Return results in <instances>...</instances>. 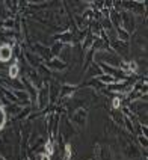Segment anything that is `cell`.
<instances>
[{"instance_id": "cell-5", "label": "cell", "mask_w": 148, "mask_h": 160, "mask_svg": "<svg viewBox=\"0 0 148 160\" xmlns=\"http://www.w3.org/2000/svg\"><path fill=\"white\" fill-rule=\"evenodd\" d=\"M119 104H121V100L119 98H115L113 100V107H119Z\"/></svg>"}, {"instance_id": "cell-6", "label": "cell", "mask_w": 148, "mask_h": 160, "mask_svg": "<svg viewBox=\"0 0 148 160\" xmlns=\"http://www.w3.org/2000/svg\"><path fill=\"white\" fill-rule=\"evenodd\" d=\"M41 160H50V156H47V154H44V156L41 157Z\"/></svg>"}, {"instance_id": "cell-3", "label": "cell", "mask_w": 148, "mask_h": 160, "mask_svg": "<svg viewBox=\"0 0 148 160\" xmlns=\"http://www.w3.org/2000/svg\"><path fill=\"white\" fill-rule=\"evenodd\" d=\"M9 74H11V77H17V74H18V65H12L11 67V70H9Z\"/></svg>"}, {"instance_id": "cell-1", "label": "cell", "mask_w": 148, "mask_h": 160, "mask_svg": "<svg viewBox=\"0 0 148 160\" xmlns=\"http://www.w3.org/2000/svg\"><path fill=\"white\" fill-rule=\"evenodd\" d=\"M11 54H12V51H11V47L8 44H3L0 47V61L2 62H8L11 59Z\"/></svg>"}, {"instance_id": "cell-4", "label": "cell", "mask_w": 148, "mask_h": 160, "mask_svg": "<svg viewBox=\"0 0 148 160\" xmlns=\"http://www.w3.org/2000/svg\"><path fill=\"white\" fill-rule=\"evenodd\" d=\"M45 153H47V156H51V154H53V145H51V142H47V145H45Z\"/></svg>"}, {"instance_id": "cell-2", "label": "cell", "mask_w": 148, "mask_h": 160, "mask_svg": "<svg viewBox=\"0 0 148 160\" xmlns=\"http://www.w3.org/2000/svg\"><path fill=\"white\" fill-rule=\"evenodd\" d=\"M5 110H3V107H0V130L3 128V125H5Z\"/></svg>"}]
</instances>
